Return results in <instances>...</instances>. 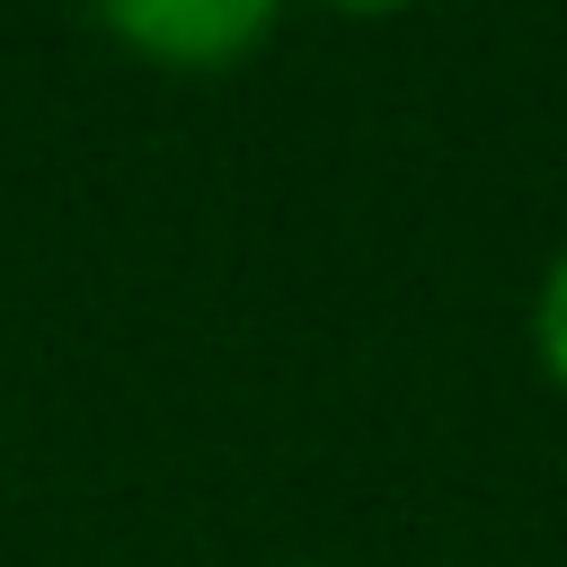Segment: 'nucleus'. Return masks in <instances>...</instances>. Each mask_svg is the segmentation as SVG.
<instances>
[{"instance_id": "nucleus-2", "label": "nucleus", "mask_w": 567, "mask_h": 567, "mask_svg": "<svg viewBox=\"0 0 567 567\" xmlns=\"http://www.w3.org/2000/svg\"><path fill=\"white\" fill-rule=\"evenodd\" d=\"M532 354H540L549 390L567 399V248L549 257V275H540V292H532Z\"/></svg>"}, {"instance_id": "nucleus-1", "label": "nucleus", "mask_w": 567, "mask_h": 567, "mask_svg": "<svg viewBox=\"0 0 567 567\" xmlns=\"http://www.w3.org/2000/svg\"><path fill=\"white\" fill-rule=\"evenodd\" d=\"M89 18L151 71H230L275 35L284 0H89Z\"/></svg>"}, {"instance_id": "nucleus-3", "label": "nucleus", "mask_w": 567, "mask_h": 567, "mask_svg": "<svg viewBox=\"0 0 567 567\" xmlns=\"http://www.w3.org/2000/svg\"><path fill=\"white\" fill-rule=\"evenodd\" d=\"M319 9H337V18H399V9H416V0H319Z\"/></svg>"}]
</instances>
